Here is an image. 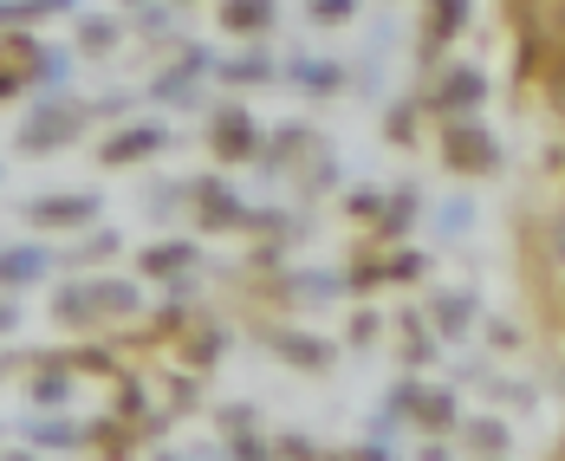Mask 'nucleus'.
<instances>
[{"mask_svg": "<svg viewBox=\"0 0 565 461\" xmlns=\"http://www.w3.org/2000/svg\"><path fill=\"white\" fill-rule=\"evenodd\" d=\"M0 274H7L13 287H20V280H33V274H46V254H40V247H20V254H7V260H0Z\"/></svg>", "mask_w": 565, "mask_h": 461, "instance_id": "obj_1", "label": "nucleus"}, {"mask_svg": "<svg viewBox=\"0 0 565 461\" xmlns=\"http://www.w3.org/2000/svg\"><path fill=\"white\" fill-rule=\"evenodd\" d=\"M92 215V202H40L33 208V222H85Z\"/></svg>", "mask_w": 565, "mask_h": 461, "instance_id": "obj_2", "label": "nucleus"}]
</instances>
